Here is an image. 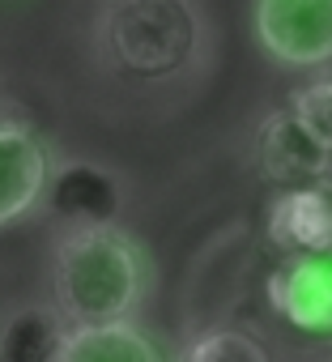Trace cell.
Returning a JSON list of instances; mask_svg holds the SVG:
<instances>
[{"label":"cell","instance_id":"6da1fadb","mask_svg":"<svg viewBox=\"0 0 332 362\" xmlns=\"http://www.w3.org/2000/svg\"><path fill=\"white\" fill-rule=\"evenodd\" d=\"M149 286L141 243L115 222L73 226L56 239L52 256V294L56 311L73 328L132 320Z\"/></svg>","mask_w":332,"mask_h":362},{"label":"cell","instance_id":"7a4b0ae2","mask_svg":"<svg viewBox=\"0 0 332 362\" xmlns=\"http://www.w3.org/2000/svg\"><path fill=\"white\" fill-rule=\"evenodd\" d=\"M98 30L107 60L132 81L179 77L201 47L192 0H107Z\"/></svg>","mask_w":332,"mask_h":362},{"label":"cell","instance_id":"3957f363","mask_svg":"<svg viewBox=\"0 0 332 362\" xmlns=\"http://www.w3.org/2000/svg\"><path fill=\"white\" fill-rule=\"evenodd\" d=\"M251 26L260 47L285 69L332 60V0H256Z\"/></svg>","mask_w":332,"mask_h":362},{"label":"cell","instance_id":"277c9868","mask_svg":"<svg viewBox=\"0 0 332 362\" xmlns=\"http://www.w3.org/2000/svg\"><path fill=\"white\" fill-rule=\"evenodd\" d=\"M277 320L302 337L332 341V252L285 256L264 281Z\"/></svg>","mask_w":332,"mask_h":362},{"label":"cell","instance_id":"5b68a950","mask_svg":"<svg viewBox=\"0 0 332 362\" xmlns=\"http://www.w3.org/2000/svg\"><path fill=\"white\" fill-rule=\"evenodd\" d=\"M256 162L260 175L273 179L277 188H298V184H315L332 166V149L285 107L273 111L260 132H256Z\"/></svg>","mask_w":332,"mask_h":362},{"label":"cell","instance_id":"8992f818","mask_svg":"<svg viewBox=\"0 0 332 362\" xmlns=\"http://www.w3.org/2000/svg\"><path fill=\"white\" fill-rule=\"evenodd\" d=\"M268 243L285 256H307V252H332V184L281 188L268 205Z\"/></svg>","mask_w":332,"mask_h":362},{"label":"cell","instance_id":"52a82bcc","mask_svg":"<svg viewBox=\"0 0 332 362\" xmlns=\"http://www.w3.org/2000/svg\"><path fill=\"white\" fill-rule=\"evenodd\" d=\"M47 149L22 119H0V226L26 218L47 192Z\"/></svg>","mask_w":332,"mask_h":362},{"label":"cell","instance_id":"ba28073f","mask_svg":"<svg viewBox=\"0 0 332 362\" xmlns=\"http://www.w3.org/2000/svg\"><path fill=\"white\" fill-rule=\"evenodd\" d=\"M47 205L52 214H60L73 226H98V222H115L124 209V188L119 179L85 158H73L64 166H56V175H47Z\"/></svg>","mask_w":332,"mask_h":362},{"label":"cell","instance_id":"9c48e42d","mask_svg":"<svg viewBox=\"0 0 332 362\" xmlns=\"http://www.w3.org/2000/svg\"><path fill=\"white\" fill-rule=\"evenodd\" d=\"M56 362H162V354L145 328H136L132 320H115V324L69 328Z\"/></svg>","mask_w":332,"mask_h":362},{"label":"cell","instance_id":"30bf717a","mask_svg":"<svg viewBox=\"0 0 332 362\" xmlns=\"http://www.w3.org/2000/svg\"><path fill=\"white\" fill-rule=\"evenodd\" d=\"M69 328L73 324L56 307H18L0 324V362H56Z\"/></svg>","mask_w":332,"mask_h":362},{"label":"cell","instance_id":"8fae6325","mask_svg":"<svg viewBox=\"0 0 332 362\" xmlns=\"http://www.w3.org/2000/svg\"><path fill=\"white\" fill-rule=\"evenodd\" d=\"M179 362H268V354L243 328H213V332H201Z\"/></svg>","mask_w":332,"mask_h":362},{"label":"cell","instance_id":"7c38bea8","mask_svg":"<svg viewBox=\"0 0 332 362\" xmlns=\"http://www.w3.org/2000/svg\"><path fill=\"white\" fill-rule=\"evenodd\" d=\"M290 111L332 149V77H319V81L302 86V90L290 98Z\"/></svg>","mask_w":332,"mask_h":362}]
</instances>
